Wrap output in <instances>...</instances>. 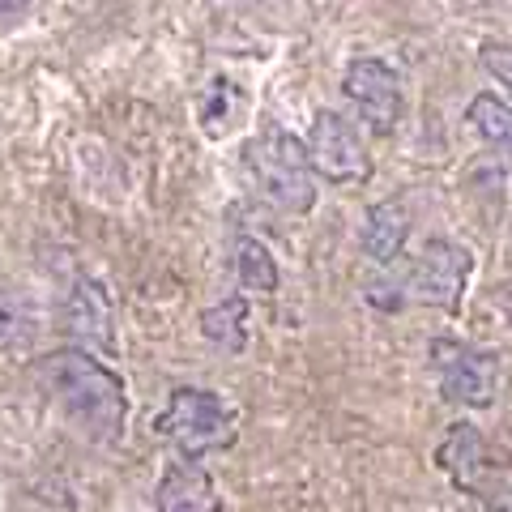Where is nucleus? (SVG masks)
<instances>
[{
    "label": "nucleus",
    "instance_id": "obj_17",
    "mask_svg": "<svg viewBox=\"0 0 512 512\" xmlns=\"http://www.w3.org/2000/svg\"><path fill=\"white\" fill-rule=\"evenodd\" d=\"M491 512H512V491L491 495Z\"/></svg>",
    "mask_w": 512,
    "mask_h": 512
},
{
    "label": "nucleus",
    "instance_id": "obj_4",
    "mask_svg": "<svg viewBox=\"0 0 512 512\" xmlns=\"http://www.w3.org/2000/svg\"><path fill=\"white\" fill-rule=\"evenodd\" d=\"M431 363L440 376V393L457 406L487 410L495 402V384H500V363L491 350H478L466 342H431Z\"/></svg>",
    "mask_w": 512,
    "mask_h": 512
},
{
    "label": "nucleus",
    "instance_id": "obj_1",
    "mask_svg": "<svg viewBox=\"0 0 512 512\" xmlns=\"http://www.w3.org/2000/svg\"><path fill=\"white\" fill-rule=\"evenodd\" d=\"M39 380L56 397L64 419L94 444H116L124 436L128 397L124 380L107 363L86 355V350H56L39 363Z\"/></svg>",
    "mask_w": 512,
    "mask_h": 512
},
{
    "label": "nucleus",
    "instance_id": "obj_9",
    "mask_svg": "<svg viewBox=\"0 0 512 512\" xmlns=\"http://www.w3.org/2000/svg\"><path fill=\"white\" fill-rule=\"evenodd\" d=\"M154 508L158 512H214L218 508L214 478L205 474L201 461L171 457L167 466H163L158 487H154Z\"/></svg>",
    "mask_w": 512,
    "mask_h": 512
},
{
    "label": "nucleus",
    "instance_id": "obj_5",
    "mask_svg": "<svg viewBox=\"0 0 512 512\" xmlns=\"http://www.w3.org/2000/svg\"><path fill=\"white\" fill-rule=\"evenodd\" d=\"M308 158H312V171L325 175V180L338 184V188L372 180V154H367V146L359 141L355 124L346 116H338V111H320L312 120Z\"/></svg>",
    "mask_w": 512,
    "mask_h": 512
},
{
    "label": "nucleus",
    "instance_id": "obj_13",
    "mask_svg": "<svg viewBox=\"0 0 512 512\" xmlns=\"http://www.w3.org/2000/svg\"><path fill=\"white\" fill-rule=\"evenodd\" d=\"M235 278L252 295H274L278 291V265L261 239H239L235 248Z\"/></svg>",
    "mask_w": 512,
    "mask_h": 512
},
{
    "label": "nucleus",
    "instance_id": "obj_3",
    "mask_svg": "<svg viewBox=\"0 0 512 512\" xmlns=\"http://www.w3.org/2000/svg\"><path fill=\"white\" fill-rule=\"evenodd\" d=\"M235 406L227 397H218L214 389H192L180 384L171 389L167 410L154 419V436H163L167 444L180 448V457L197 461L201 453L235 444Z\"/></svg>",
    "mask_w": 512,
    "mask_h": 512
},
{
    "label": "nucleus",
    "instance_id": "obj_16",
    "mask_svg": "<svg viewBox=\"0 0 512 512\" xmlns=\"http://www.w3.org/2000/svg\"><path fill=\"white\" fill-rule=\"evenodd\" d=\"M478 60H483V69L512 94V43H483Z\"/></svg>",
    "mask_w": 512,
    "mask_h": 512
},
{
    "label": "nucleus",
    "instance_id": "obj_14",
    "mask_svg": "<svg viewBox=\"0 0 512 512\" xmlns=\"http://www.w3.org/2000/svg\"><path fill=\"white\" fill-rule=\"evenodd\" d=\"M466 120L474 124V133L483 137L487 146L512 154V103L495 99V94H474Z\"/></svg>",
    "mask_w": 512,
    "mask_h": 512
},
{
    "label": "nucleus",
    "instance_id": "obj_7",
    "mask_svg": "<svg viewBox=\"0 0 512 512\" xmlns=\"http://www.w3.org/2000/svg\"><path fill=\"white\" fill-rule=\"evenodd\" d=\"M342 94L350 99V107L367 120V128L380 137H389L397 120H402V77H397L389 64L376 56H363L346 69L342 77Z\"/></svg>",
    "mask_w": 512,
    "mask_h": 512
},
{
    "label": "nucleus",
    "instance_id": "obj_12",
    "mask_svg": "<svg viewBox=\"0 0 512 512\" xmlns=\"http://www.w3.org/2000/svg\"><path fill=\"white\" fill-rule=\"evenodd\" d=\"M201 333H205V338H210L214 346L239 355V350L248 346V303L235 295V299H227V303H218V308H205V312H201Z\"/></svg>",
    "mask_w": 512,
    "mask_h": 512
},
{
    "label": "nucleus",
    "instance_id": "obj_6",
    "mask_svg": "<svg viewBox=\"0 0 512 512\" xmlns=\"http://www.w3.org/2000/svg\"><path fill=\"white\" fill-rule=\"evenodd\" d=\"M474 274V256L470 248L453 244V239H427L423 252L414 256V269H410V291L427 308H440V312H457L461 308V295L470 286Z\"/></svg>",
    "mask_w": 512,
    "mask_h": 512
},
{
    "label": "nucleus",
    "instance_id": "obj_15",
    "mask_svg": "<svg viewBox=\"0 0 512 512\" xmlns=\"http://www.w3.org/2000/svg\"><path fill=\"white\" fill-rule=\"evenodd\" d=\"M35 338V312L18 291H5L0 286V355L9 350H22Z\"/></svg>",
    "mask_w": 512,
    "mask_h": 512
},
{
    "label": "nucleus",
    "instance_id": "obj_10",
    "mask_svg": "<svg viewBox=\"0 0 512 512\" xmlns=\"http://www.w3.org/2000/svg\"><path fill=\"white\" fill-rule=\"evenodd\" d=\"M406 235H410V218L397 201H380L367 210V222H363V252L372 256L376 265H389L402 256L406 248Z\"/></svg>",
    "mask_w": 512,
    "mask_h": 512
},
{
    "label": "nucleus",
    "instance_id": "obj_11",
    "mask_svg": "<svg viewBox=\"0 0 512 512\" xmlns=\"http://www.w3.org/2000/svg\"><path fill=\"white\" fill-rule=\"evenodd\" d=\"M69 329L82 342H94L103 350L111 346V303H107L99 282H77L73 286V295H69Z\"/></svg>",
    "mask_w": 512,
    "mask_h": 512
},
{
    "label": "nucleus",
    "instance_id": "obj_2",
    "mask_svg": "<svg viewBox=\"0 0 512 512\" xmlns=\"http://www.w3.org/2000/svg\"><path fill=\"white\" fill-rule=\"evenodd\" d=\"M244 163L261 192L286 214H308L316 205V180H312V158L299 137H291L278 124H265L248 141Z\"/></svg>",
    "mask_w": 512,
    "mask_h": 512
},
{
    "label": "nucleus",
    "instance_id": "obj_8",
    "mask_svg": "<svg viewBox=\"0 0 512 512\" xmlns=\"http://www.w3.org/2000/svg\"><path fill=\"white\" fill-rule=\"evenodd\" d=\"M436 461H440V470L466 491H487V483L495 478L491 444L478 436V427H470V423L448 427V436L436 448Z\"/></svg>",
    "mask_w": 512,
    "mask_h": 512
}]
</instances>
